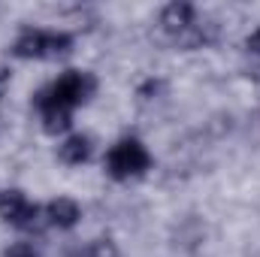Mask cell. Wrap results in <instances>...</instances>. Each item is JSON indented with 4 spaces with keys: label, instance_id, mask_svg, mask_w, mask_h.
Wrapping results in <instances>:
<instances>
[{
    "label": "cell",
    "instance_id": "obj_4",
    "mask_svg": "<svg viewBox=\"0 0 260 257\" xmlns=\"http://www.w3.org/2000/svg\"><path fill=\"white\" fill-rule=\"evenodd\" d=\"M6 257H34V251H30V248H24V245H18V248H12Z\"/></svg>",
    "mask_w": 260,
    "mask_h": 257
},
{
    "label": "cell",
    "instance_id": "obj_5",
    "mask_svg": "<svg viewBox=\"0 0 260 257\" xmlns=\"http://www.w3.org/2000/svg\"><path fill=\"white\" fill-rule=\"evenodd\" d=\"M254 49H257V52H260V34H257V37H254Z\"/></svg>",
    "mask_w": 260,
    "mask_h": 257
},
{
    "label": "cell",
    "instance_id": "obj_2",
    "mask_svg": "<svg viewBox=\"0 0 260 257\" xmlns=\"http://www.w3.org/2000/svg\"><path fill=\"white\" fill-rule=\"evenodd\" d=\"M76 218V206L70 203V200H58L55 206H52V221H58V224H70Z\"/></svg>",
    "mask_w": 260,
    "mask_h": 257
},
{
    "label": "cell",
    "instance_id": "obj_3",
    "mask_svg": "<svg viewBox=\"0 0 260 257\" xmlns=\"http://www.w3.org/2000/svg\"><path fill=\"white\" fill-rule=\"evenodd\" d=\"M64 157L67 160H82L85 157V142L82 139H70L67 148H64Z\"/></svg>",
    "mask_w": 260,
    "mask_h": 257
},
{
    "label": "cell",
    "instance_id": "obj_1",
    "mask_svg": "<svg viewBox=\"0 0 260 257\" xmlns=\"http://www.w3.org/2000/svg\"><path fill=\"white\" fill-rule=\"evenodd\" d=\"M145 164V154H142V148L136 145V142H124V145H118L115 151H112V170L115 173H136L139 167Z\"/></svg>",
    "mask_w": 260,
    "mask_h": 257
}]
</instances>
